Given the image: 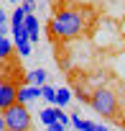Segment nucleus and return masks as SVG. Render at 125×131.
Here are the masks:
<instances>
[{"mask_svg":"<svg viewBox=\"0 0 125 131\" xmlns=\"http://www.w3.org/2000/svg\"><path fill=\"white\" fill-rule=\"evenodd\" d=\"M82 28H84V18L74 8H64L51 18V34L56 39H74Z\"/></svg>","mask_w":125,"mask_h":131,"instance_id":"obj_1","label":"nucleus"},{"mask_svg":"<svg viewBox=\"0 0 125 131\" xmlns=\"http://www.w3.org/2000/svg\"><path fill=\"white\" fill-rule=\"evenodd\" d=\"M5 116V126L8 131H31V113L26 108V103H13L3 111Z\"/></svg>","mask_w":125,"mask_h":131,"instance_id":"obj_2","label":"nucleus"},{"mask_svg":"<svg viewBox=\"0 0 125 131\" xmlns=\"http://www.w3.org/2000/svg\"><path fill=\"white\" fill-rule=\"evenodd\" d=\"M89 105H92L100 116H105V118H112V116L117 113V98H115L110 90H105V88H100V90H95V93L89 95Z\"/></svg>","mask_w":125,"mask_h":131,"instance_id":"obj_3","label":"nucleus"},{"mask_svg":"<svg viewBox=\"0 0 125 131\" xmlns=\"http://www.w3.org/2000/svg\"><path fill=\"white\" fill-rule=\"evenodd\" d=\"M18 103V85L10 80V77H3L0 75V111H5L8 105Z\"/></svg>","mask_w":125,"mask_h":131,"instance_id":"obj_4","label":"nucleus"},{"mask_svg":"<svg viewBox=\"0 0 125 131\" xmlns=\"http://www.w3.org/2000/svg\"><path fill=\"white\" fill-rule=\"evenodd\" d=\"M36 98H41V88L38 85L26 82V85L18 88V103H28V100H36Z\"/></svg>","mask_w":125,"mask_h":131,"instance_id":"obj_5","label":"nucleus"},{"mask_svg":"<svg viewBox=\"0 0 125 131\" xmlns=\"http://www.w3.org/2000/svg\"><path fill=\"white\" fill-rule=\"evenodd\" d=\"M26 31H28L31 44H33V41H38V31H41V26H38V18H36L33 13H28V16H26Z\"/></svg>","mask_w":125,"mask_h":131,"instance_id":"obj_6","label":"nucleus"},{"mask_svg":"<svg viewBox=\"0 0 125 131\" xmlns=\"http://www.w3.org/2000/svg\"><path fill=\"white\" fill-rule=\"evenodd\" d=\"M46 70H31L28 75H26V82H31V85H38V88H43L46 85Z\"/></svg>","mask_w":125,"mask_h":131,"instance_id":"obj_7","label":"nucleus"},{"mask_svg":"<svg viewBox=\"0 0 125 131\" xmlns=\"http://www.w3.org/2000/svg\"><path fill=\"white\" fill-rule=\"evenodd\" d=\"M56 113H59V108L49 105V108H43V111L38 113V118H41V123H43V126H51V123H56V121H59V116H56Z\"/></svg>","mask_w":125,"mask_h":131,"instance_id":"obj_8","label":"nucleus"},{"mask_svg":"<svg viewBox=\"0 0 125 131\" xmlns=\"http://www.w3.org/2000/svg\"><path fill=\"white\" fill-rule=\"evenodd\" d=\"M72 100V90H67V88H61V90H56V108H64L67 103Z\"/></svg>","mask_w":125,"mask_h":131,"instance_id":"obj_9","label":"nucleus"},{"mask_svg":"<svg viewBox=\"0 0 125 131\" xmlns=\"http://www.w3.org/2000/svg\"><path fill=\"white\" fill-rule=\"evenodd\" d=\"M10 51H13V41L3 36V39H0V59H8Z\"/></svg>","mask_w":125,"mask_h":131,"instance_id":"obj_10","label":"nucleus"},{"mask_svg":"<svg viewBox=\"0 0 125 131\" xmlns=\"http://www.w3.org/2000/svg\"><path fill=\"white\" fill-rule=\"evenodd\" d=\"M15 46H18L21 57H31V39H15Z\"/></svg>","mask_w":125,"mask_h":131,"instance_id":"obj_11","label":"nucleus"},{"mask_svg":"<svg viewBox=\"0 0 125 131\" xmlns=\"http://www.w3.org/2000/svg\"><path fill=\"white\" fill-rule=\"evenodd\" d=\"M41 98H46V103H56V88L43 85V88H41Z\"/></svg>","mask_w":125,"mask_h":131,"instance_id":"obj_12","label":"nucleus"},{"mask_svg":"<svg viewBox=\"0 0 125 131\" xmlns=\"http://www.w3.org/2000/svg\"><path fill=\"white\" fill-rule=\"evenodd\" d=\"M79 131H107V128H105V126H97V123H92V121H84Z\"/></svg>","mask_w":125,"mask_h":131,"instance_id":"obj_13","label":"nucleus"},{"mask_svg":"<svg viewBox=\"0 0 125 131\" xmlns=\"http://www.w3.org/2000/svg\"><path fill=\"white\" fill-rule=\"evenodd\" d=\"M21 8H23L26 13H33V8H36V0H23V3H21Z\"/></svg>","mask_w":125,"mask_h":131,"instance_id":"obj_14","label":"nucleus"},{"mask_svg":"<svg viewBox=\"0 0 125 131\" xmlns=\"http://www.w3.org/2000/svg\"><path fill=\"white\" fill-rule=\"evenodd\" d=\"M82 123H84V118H82V116H77V113H74V116H72V126H74V128H77V131H79V128H82Z\"/></svg>","mask_w":125,"mask_h":131,"instance_id":"obj_15","label":"nucleus"},{"mask_svg":"<svg viewBox=\"0 0 125 131\" xmlns=\"http://www.w3.org/2000/svg\"><path fill=\"white\" fill-rule=\"evenodd\" d=\"M46 131H67V126L56 121V123H51V126H46Z\"/></svg>","mask_w":125,"mask_h":131,"instance_id":"obj_16","label":"nucleus"},{"mask_svg":"<svg viewBox=\"0 0 125 131\" xmlns=\"http://www.w3.org/2000/svg\"><path fill=\"white\" fill-rule=\"evenodd\" d=\"M56 116H59V123H64V126H69V121H72V118H67V113L61 111V108H59V113H56Z\"/></svg>","mask_w":125,"mask_h":131,"instance_id":"obj_17","label":"nucleus"},{"mask_svg":"<svg viewBox=\"0 0 125 131\" xmlns=\"http://www.w3.org/2000/svg\"><path fill=\"white\" fill-rule=\"evenodd\" d=\"M0 131H8V126H5V116H3V111H0Z\"/></svg>","mask_w":125,"mask_h":131,"instance_id":"obj_18","label":"nucleus"},{"mask_svg":"<svg viewBox=\"0 0 125 131\" xmlns=\"http://www.w3.org/2000/svg\"><path fill=\"white\" fill-rule=\"evenodd\" d=\"M0 26H8V18H5V10L0 8Z\"/></svg>","mask_w":125,"mask_h":131,"instance_id":"obj_19","label":"nucleus"},{"mask_svg":"<svg viewBox=\"0 0 125 131\" xmlns=\"http://www.w3.org/2000/svg\"><path fill=\"white\" fill-rule=\"evenodd\" d=\"M8 3H15V0H8Z\"/></svg>","mask_w":125,"mask_h":131,"instance_id":"obj_20","label":"nucleus"}]
</instances>
